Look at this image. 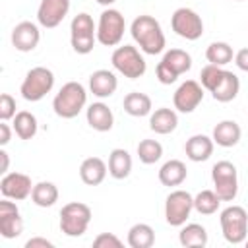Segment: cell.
Returning <instances> with one entry per match:
<instances>
[{
  "label": "cell",
  "instance_id": "ab89813d",
  "mask_svg": "<svg viewBox=\"0 0 248 248\" xmlns=\"http://www.w3.org/2000/svg\"><path fill=\"white\" fill-rule=\"evenodd\" d=\"M234 64H236L242 72H248V46H246V48H240V50L234 54Z\"/></svg>",
  "mask_w": 248,
  "mask_h": 248
},
{
  "label": "cell",
  "instance_id": "484cf974",
  "mask_svg": "<svg viewBox=\"0 0 248 248\" xmlns=\"http://www.w3.org/2000/svg\"><path fill=\"white\" fill-rule=\"evenodd\" d=\"M178 242L190 248H203L207 244V231L198 223H184L178 232Z\"/></svg>",
  "mask_w": 248,
  "mask_h": 248
},
{
  "label": "cell",
  "instance_id": "7c38bea8",
  "mask_svg": "<svg viewBox=\"0 0 248 248\" xmlns=\"http://www.w3.org/2000/svg\"><path fill=\"white\" fill-rule=\"evenodd\" d=\"M202 101H203V87L196 79H186L184 83L178 85V89L172 95L174 108L178 112H184V114L194 112Z\"/></svg>",
  "mask_w": 248,
  "mask_h": 248
},
{
  "label": "cell",
  "instance_id": "4dcf8cb0",
  "mask_svg": "<svg viewBox=\"0 0 248 248\" xmlns=\"http://www.w3.org/2000/svg\"><path fill=\"white\" fill-rule=\"evenodd\" d=\"M14 132L19 140H31L37 134V118L29 110H19L14 116Z\"/></svg>",
  "mask_w": 248,
  "mask_h": 248
},
{
  "label": "cell",
  "instance_id": "5bb4252c",
  "mask_svg": "<svg viewBox=\"0 0 248 248\" xmlns=\"http://www.w3.org/2000/svg\"><path fill=\"white\" fill-rule=\"evenodd\" d=\"M70 12V0H41L37 8V21L39 25L52 29L58 27Z\"/></svg>",
  "mask_w": 248,
  "mask_h": 248
},
{
  "label": "cell",
  "instance_id": "cb8c5ba5",
  "mask_svg": "<svg viewBox=\"0 0 248 248\" xmlns=\"http://www.w3.org/2000/svg\"><path fill=\"white\" fill-rule=\"evenodd\" d=\"M188 176V169L182 161L178 159H170L167 163H163V167L159 169V182L163 186H180Z\"/></svg>",
  "mask_w": 248,
  "mask_h": 248
},
{
  "label": "cell",
  "instance_id": "ba28073f",
  "mask_svg": "<svg viewBox=\"0 0 248 248\" xmlns=\"http://www.w3.org/2000/svg\"><path fill=\"white\" fill-rule=\"evenodd\" d=\"M213 190L221 202H232L238 194V176L236 167L231 161H217L211 169Z\"/></svg>",
  "mask_w": 248,
  "mask_h": 248
},
{
  "label": "cell",
  "instance_id": "f35d334b",
  "mask_svg": "<svg viewBox=\"0 0 248 248\" xmlns=\"http://www.w3.org/2000/svg\"><path fill=\"white\" fill-rule=\"evenodd\" d=\"M54 244L50 242V240H46V238H43V236H33V238H29L27 242H25V248H52Z\"/></svg>",
  "mask_w": 248,
  "mask_h": 248
},
{
  "label": "cell",
  "instance_id": "f1b7e54d",
  "mask_svg": "<svg viewBox=\"0 0 248 248\" xmlns=\"http://www.w3.org/2000/svg\"><path fill=\"white\" fill-rule=\"evenodd\" d=\"M161 62H163L169 70H172L176 76L186 74V72L192 68V56H190L186 50H182V48H170V50H167V52L163 54Z\"/></svg>",
  "mask_w": 248,
  "mask_h": 248
},
{
  "label": "cell",
  "instance_id": "83f0119b",
  "mask_svg": "<svg viewBox=\"0 0 248 248\" xmlns=\"http://www.w3.org/2000/svg\"><path fill=\"white\" fill-rule=\"evenodd\" d=\"M155 244V231L147 223H136L128 231L130 248H151Z\"/></svg>",
  "mask_w": 248,
  "mask_h": 248
},
{
  "label": "cell",
  "instance_id": "7bdbcfd3",
  "mask_svg": "<svg viewBox=\"0 0 248 248\" xmlns=\"http://www.w3.org/2000/svg\"><path fill=\"white\" fill-rule=\"evenodd\" d=\"M116 0H97V4H101V6H110V4H114Z\"/></svg>",
  "mask_w": 248,
  "mask_h": 248
},
{
  "label": "cell",
  "instance_id": "9c48e42d",
  "mask_svg": "<svg viewBox=\"0 0 248 248\" xmlns=\"http://www.w3.org/2000/svg\"><path fill=\"white\" fill-rule=\"evenodd\" d=\"M124 31H126L124 16L114 8L103 10L97 23V41L103 46H116L122 41Z\"/></svg>",
  "mask_w": 248,
  "mask_h": 248
},
{
  "label": "cell",
  "instance_id": "836d02e7",
  "mask_svg": "<svg viewBox=\"0 0 248 248\" xmlns=\"http://www.w3.org/2000/svg\"><path fill=\"white\" fill-rule=\"evenodd\" d=\"M138 157L143 165H153L163 157V145L157 140H141L138 143Z\"/></svg>",
  "mask_w": 248,
  "mask_h": 248
},
{
  "label": "cell",
  "instance_id": "2e32d148",
  "mask_svg": "<svg viewBox=\"0 0 248 248\" xmlns=\"http://www.w3.org/2000/svg\"><path fill=\"white\" fill-rule=\"evenodd\" d=\"M41 41V31L33 21H19L12 29V45L19 52H31Z\"/></svg>",
  "mask_w": 248,
  "mask_h": 248
},
{
  "label": "cell",
  "instance_id": "8992f818",
  "mask_svg": "<svg viewBox=\"0 0 248 248\" xmlns=\"http://www.w3.org/2000/svg\"><path fill=\"white\" fill-rule=\"evenodd\" d=\"M91 221V207L81 202H70L60 209V231L66 236H81Z\"/></svg>",
  "mask_w": 248,
  "mask_h": 248
},
{
  "label": "cell",
  "instance_id": "277c9868",
  "mask_svg": "<svg viewBox=\"0 0 248 248\" xmlns=\"http://www.w3.org/2000/svg\"><path fill=\"white\" fill-rule=\"evenodd\" d=\"M223 236L229 244H242L248 236V213L240 205H229L219 217Z\"/></svg>",
  "mask_w": 248,
  "mask_h": 248
},
{
  "label": "cell",
  "instance_id": "ffe728a7",
  "mask_svg": "<svg viewBox=\"0 0 248 248\" xmlns=\"http://www.w3.org/2000/svg\"><path fill=\"white\" fill-rule=\"evenodd\" d=\"M107 163L101 157H87L79 167V178L87 186H99L107 176Z\"/></svg>",
  "mask_w": 248,
  "mask_h": 248
},
{
  "label": "cell",
  "instance_id": "e0dca14e",
  "mask_svg": "<svg viewBox=\"0 0 248 248\" xmlns=\"http://www.w3.org/2000/svg\"><path fill=\"white\" fill-rule=\"evenodd\" d=\"M116 87H118V79L110 70H95L89 76V91L99 99H107L114 95Z\"/></svg>",
  "mask_w": 248,
  "mask_h": 248
},
{
  "label": "cell",
  "instance_id": "ac0fdd59",
  "mask_svg": "<svg viewBox=\"0 0 248 248\" xmlns=\"http://www.w3.org/2000/svg\"><path fill=\"white\" fill-rule=\"evenodd\" d=\"M213 145H215L213 138L203 136V134H196V136H192V138L186 140L184 151H186V157H188L190 161H194V163H203V161H207V159L211 157Z\"/></svg>",
  "mask_w": 248,
  "mask_h": 248
},
{
  "label": "cell",
  "instance_id": "f6af8a7d",
  "mask_svg": "<svg viewBox=\"0 0 248 248\" xmlns=\"http://www.w3.org/2000/svg\"><path fill=\"white\" fill-rule=\"evenodd\" d=\"M234 2H242V0H234Z\"/></svg>",
  "mask_w": 248,
  "mask_h": 248
},
{
  "label": "cell",
  "instance_id": "7402d4cb",
  "mask_svg": "<svg viewBox=\"0 0 248 248\" xmlns=\"http://www.w3.org/2000/svg\"><path fill=\"white\" fill-rule=\"evenodd\" d=\"M176 126H178V116L172 108L161 107V108H155V112H151V116H149V128L155 134L167 136V134L174 132Z\"/></svg>",
  "mask_w": 248,
  "mask_h": 248
},
{
  "label": "cell",
  "instance_id": "52a82bcc",
  "mask_svg": "<svg viewBox=\"0 0 248 248\" xmlns=\"http://www.w3.org/2000/svg\"><path fill=\"white\" fill-rule=\"evenodd\" d=\"M110 62H112L114 70L120 72L128 79H138L147 70V64H145L143 56L132 45H122V46L114 48V52L110 56Z\"/></svg>",
  "mask_w": 248,
  "mask_h": 248
},
{
  "label": "cell",
  "instance_id": "ee69618b",
  "mask_svg": "<svg viewBox=\"0 0 248 248\" xmlns=\"http://www.w3.org/2000/svg\"><path fill=\"white\" fill-rule=\"evenodd\" d=\"M244 244H246V246H248V238H246V240H244Z\"/></svg>",
  "mask_w": 248,
  "mask_h": 248
},
{
  "label": "cell",
  "instance_id": "f546056e",
  "mask_svg": "<svg viewBox=\"0 0 248 248\" xmlns=\"http://www.w3.org/2000/svg\"><path fill=\"white\" fill-rule=\"evenodd\" d=\"M31 200L39 207H52L58 202V188L52 182H37L31 192Z\"/></svg>",
  "mask_w": 248,
  "mask_h": 248
},
{
  "label": "cell",
  "instance_id": "5b68a950",
  "mask_svg": "<svg viewBox=\"0 0 248 248\" xmlns=\"http://www.w3.org/2000/svg\"><path fill=\"white\" fill-rule=\"evenodd\" d=\"M97 41V27L93 17L85 12L78 14L70 23V43L78 54H89Z\"/></svg>",
  "mask_w": 248,
  "mask_h": 248
},
{
  "label": "cell",
  "instance_id": "603a6c76",
  "mask_svg": "<svg viewBox=\"0 0 248 248\" xmlns=\"http://www.w3.org/2000/svg\"><path fill=\"white\" fill-rule=\"evenodd\" d=\"M130 172H132V155L122 147L112 149L108 155V174L116 180H124L130 176Z\"/></svg>",
  "mask_w": 248,
  "mask_h": 248
},
{
  "label": "cell",
  "instance_id": "4316f807",
  "mask_svg": "<svg viewBox=\"0 0 248 248\" xmlns=\"http://www.w3.org/2000/svg\"><path fill=\"white\" fill-rule=\"evenodd\" d=\"M122 107L130 116H136V118L151 114V99H149V95L140 93V91L128 93L122 101Z\"/></svg>",
  "mask_w": 248,
  "mask_h": 248
},
{
  "label": "cell",
  "instance_id": "d6986e66",
  "mask_svg": "<svg viewBox=\"0 0 248 248\" xmlns=\"http://www.w3.org/2000/svg\"><path fill=\"white\" fill-rule=\"evenodd\" d=\"M85 118H87V124L97 132H108L114 124V114L108 108V105H105V103L89 105L85 110Z\"/></svg>",
  "mask_w": 248,
  "mask_h": 248
},
{
  "label": "cell",
  "instance_id": "30bf717a",
  "mask_svg": "<svg viewBox=\"0 0 248 248\" xmlns=\"http://www.w3.org/2000/svg\"><path fill=\"white\" fill-rule=\"evenodd\" d=\"M194 209V196L186 190H172L165 200V221L170 227H182Z\"/></svg>",
  "mask_w": 248,
  "mask_h": 248
},
{
  "label": "cell",
  "instance_id": "d6a6232c",
  "mask_svg": "<svg viewBox=\"0 0 248 248\" xmlns=\"http://www.w3.org/2000/svg\"><path fill=\"white\" fill-rule=\"evenodd\" d=\"M219 196L215 194V190H202L200 194L194 196V209L200 215H213L219 209Z\"/></svg>",
  "mask_w": 248,
  "mask_h": 248
},
{
  "label": "cell",
  "instance_id": "e575fe53",
  "mask_svg": "<svg viewBox=\"0 0 248 248\" xmlns=\"http://www.w3.org/2000/svg\"><path fill=\"white\" fill-rule=\"evenodd\" d=\"M223 68L221 66H215V64H207V66H203L202 68V72H200V83H202V87L203 89H207L209 93L217 87V83L221 81V78H223Z\"/></svg>",
  "mask_w": 248,
  "mask_h": 248
},
{
  "label": "cell",
  "instance_id": "b9f144b4",
  "mask_svg": "<svg viewBox=\"0 0 248 248\" xmlns=\"http://www.w3.org/2000/svg\"><path fill=\"white\" fill-rule=\"evenodd\" d=\"M0 159H2V167H0V172L6 174L8 172V165H10V159H8V153L4 149H0Z\"/></svg>",
  "mask_w": 248,
  "mask_h": 248
},
{
  "label": "cell",
  "instance_id": "60d3db41",
  "mask_svg": "<svg viewBox=\"0 0 248 248\" xmlns=\"http://www.w3.org/2000/svg\"><path fill=\"white\" fill-rule=\"evenodd\" d=\"M10 138H12V128L6 124V120H2V124H0V145L10 143Z\"/></svg>",
  "mask_w": 248,
  "mask_h": 248
},
{
  "label": "cell",
  "instance_id": "1f68e13d",
  "mask_svg": "<svg viewBox=\"0 0 248 248\" xmlns=\"http://www.w3.org/2000/svg\"><path fill=\"white\" fill-rule=\"evenodd\" d=\"M232 56H234L232 46L229 43H225V41H215L205 50L207 62L209 64H215V66H225V64L232 62Z\"/></svg>",
  "mask_w": 248,
  "mask_h": 248
},
{
  "label": "cell",
  "instance_id": "d4e9b609",
  "mask_svg": "<svg viewBox=\"0 0 248 248\" xmlns=\"http://www.w3.org/2000/svg\"><path fill=\"white\" fill-rule=\"evenodd\" d=\"M238 91H240V79H238V76L232 74V72H229V70H225L221 81L211 91V95L219 103H229V101H232L238 95Z\"/></svg>",
  "mask_w": 248,
  "mask_h": 248
},
{
  "label": "cell",
  "instance_id": "8fae6325",
  "mask_svg": "<svg viewBox=\"0 0 248 248\" xmlns=\"http://www.w3.org/2000/svg\"><path fill=\"white\" fill-rule=\"evenodd\" d=\"M170 27L178 37H182L186 41H198L203 35V21L192 8L174 10V14L170 17Z\"/></svg>",
  "mask_w": 248,
  "mask_h": 248
},
{
  "label": "cell",
  "instance_id": "7a4b0ae2",
  "mask_svg": "<svg viewBox=\"0 0 248 248\" xmlns=\"http://www.w3.org/2000/svg\"><path fill=\"white\" fill-rule=\"evenodd\" d=\"M87 103V91L79 81H68L52 99V108L60 118H76Z\"/></svg>",
  "mask_w": 248,
  "mask_h": 248
},
{
  "label": "cell",
  "instance_id": "9a60e30c",
  "mask_svg": "<svg viewBox=\"0 0 248 248\" xmlns=\"http://www.w3.org/2000/svg\"><path fill=\"white\" fill-rule=\"evenodd\" d=\"M23 232V219L14 200L4 198L0 202V234L4 238H16Z\"/></svg>",
  "mask_w": 248,
  "mask_h": 248
},
{
  "label": "cell",
  "instance_id": "44dd1931",
  "mask_svg": "<svg viewBox=\"0 0 248 248\" xmlns=\"http://www.w3.org/2000/svg\"><path fill=\"white\" fill-rule=\"evenodd\" d=\"M240 136H242V130L234 120H221L219 124H215L211 134L213 141L221 147H234L240 141Z\"/></svg>",
  "mask_w": 248,
  "mask_h": 248
},
{
  "label": "cell",
  "instance_id": "d590c367",
  "mask_svg": "<svg viewBox=\"0 0 248 248\" xmlns=\"http://www.w3.org/2000/svg\"><path fill=\"white\" fill-rule=\"evenodd\" d=\"M17 112H16V99L10 95V93H2L0 95V120H10L14 118Z\"/></svg>",
  "mask_w": 248,
  "mask_h": 248
},
{
  "label": "cell",
  "instance_id": "3957f363",
  "mask_svg": "<svg viewBox=\"0 0 248 248\" xmlns=\"http://www.w3.org/2000/svg\"><path fill=\"white\" fill-rule=\"evenodd\" d=\"M54 87V74L52 70L45 68V66H35L31 68L23 81H21V87H19V93L25 101H31V103H37L41 101L46 93H50Z\"/></svg>",
  "mask_w": 248,
  "mask_h": 248
},
{
  "label": "cell",
  "instance_id": "74e56055",
  "mask_svg": "<svg viewBox=\"0 0 248 248\" xmlns=\"http://www.w3.org/2000/svg\"><path fill=\"white\" fill-rule=\"evenodd\" d=\"M155 74H157V79H159L163 85H170V83H174V81L178 79V76H176L172 70H169L163 62H159V64H157Z\"/></svg>",
  "mask_w": 248,
  "mask_h": 248
},
{
  "label": "cell",
  "instance_id": "4fadbf2b",
  "mask_svg": "<svg viewBox=\"0 0 248 248\" xmlns=\"http://www.w3.org/2000/svg\"><path fill=\"white\" fill-rule=\"evenodd\" d=\"M33 186L35 184H31V178L23 172H6L0 180L2 196L8 200H14V202H21V200L29 198L33 192Z\"/></svg>",
  "mask_w": 248,
  "mask_h": 248
},
{
  "label": "cell",
  "instance_id": "6da1fadb",
  "mask_svg": "<svg viewBox=\"0 0 248 248\" xmlns=\"http://www.w3.org/2000/svg\"><path fill=\"white\" fill-rule=\"evenodd\" d=\"M130 33L145 54H159L165 50V33L153 16H138L130 25Z\"/></svg>",
  "mask_w": 248,
  "mask_h": 248
},
{
  "label": "cell",
  "instance_id": "8d00e7d4",
  "mask_svg": "<svg viewBox=\"0 0 248 248\" xmlns=\"http://www.w3.org/2000/svg\"><path fill=\"white\" fill-rule=\"evenodd\" d=\"M95 248H122V240L112 232H101L93 240Z\"/></svg>",
  "mask_w": 248,
  "mask_h": 248
}]
</instances>
